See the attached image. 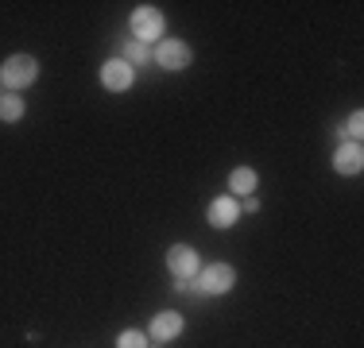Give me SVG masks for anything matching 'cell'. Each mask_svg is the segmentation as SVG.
<instances>
[{
	"label": "cell",
	"mask_w": 364,
	"mask_h": 348,
	"mask_svg": "<svg viewBox=\"0 0 364 348\" xmlns=\"http://www.w3.org/2000/svg\"><path fill=\"white\" fill-rule=\"evenodd\" d=\"M36 77H39V62L31 55H12L4 66H0V82H4L12 93L16 89H28Z\"/></svg>",
	"instance_id": "3957f363"
},
{
	"label": "cell",
	"mask_w": 364,
	"mask_h": 348,
	"mask_svg": "<svg viewBox=\"0 0 364 348\" xmlns=\"http://www.w3.org/2000/svg\"><path fill=\"white\" fill-rule=\"evenodd\" d=\"M256 182H259V174H256L252 167H237V170L229 174V190H232V194H240V197H248V194H252V190H256Z\"/></svg>",
	"instance_id": "8fae6325"
},
{
	"label": "cell",
	"mask_w": 364,
	"mask_h": 348,
	"mask_svg": "<svg viewBox=\"0 0 364 348\" xmlns=\"http://www.w3.org/2000/svg\"><path fill=\"white\" fill-rule=\"evenodd\" d=\"M349 136H353V143H360V136H364V112L360 109L349 116Z\"/></svg>",
	"instance_id": "5bb4252c"
},
{
	"label": "cell",
	"mask_w": 364,
	"mask_h": 348,
	"mask_svg": "<svg viewBox=\"0 0 364 348\" xmlns=\"http://www.w3.org/2000/svg\"><path fill=\"white\" fill-rule=\"evenodd\" d=\"M132 82H136V70L124 62V58H109L105 66H101V85H105L109 93H124V89H132Z\"/></svg>",
	"instance_id": "8992f818"
},
{
	"label": "cell",
	"mask_w": 364,
	"mask_h": 348,
	"mask_svg": "<svg viewBox=\"0 0 364 348\" xmlns=\"http://www.w3.org/2000/svg\"><path fill=\"white\" fill-rule=\"evenodd\" d=\"M190 47L182 39H163L159 47H155V62H159L163 70H171V74H178V70H186L190 66Z\"/></svg>",
	"instance_id": "5b68a950"
},
{
	"label": "cell",
	"mask_w": 364,
	"mask_h": 348,
	"mask_svg": "<svg viewBox=\"0 0 364 348\" xmlns=\"http://www.w3.org/2000/svg\"><path fill=\"white\" fill-rule=\"evenodd\" d=\"M364 167V147L360 143H341L333 151V170L337 174H360Z\"/></svg>",
	"instance_id": "9c48e42d"
},
{
	"label": "cell",
	"mask_w": 364,
	"mask_h": 348,
	"mask_svg": "<svg viewBox=\"0 0 364 348\" xmlns=\"http://www.w3.org/2000/svg\"><path fill=\"white\" fill-rule=\"evenodd\" d=\"M240 209H248V213H256V209H259V197H252V194H248L245 202H240Z\"/></svg>",
	"instance_id": "9a60e30c"
},
{
	"label": "cell",
	"mask_w": 364,
	"mask_h": 348,
	"mask_svg": "<svg viewBox=\"0 0 364 348\" xmlns=\"http://www.w3.org/2000/svg\"><path fill=\"white\" fill-rule=\"evenodd\" d=\"M167 271L178 278V283H190L198 271H202V259H198V251L190 248V244H175V248L167 251Z\"/></svg>",
	"instance_id": "277c9868"
},
{
	"label": "cell",
	"mask_w": 364,
	"mask_h": 348,
	"mask_svg": "<svg viewBox=\"0 0 364 348\" xmlns=\"http://www.w3.org/2000/svg\"><path fill=\"white\" fill-rule=\"evenodd\" d=\"M182 329H186V317L175 310H163L151 317V329H147V337H155V341H175V337H182Z\"/></svg>",
	"instance_id": "52a82bcc"
},
{
	"label": "cell",
	"mask_w": 364,
	"mask_h": 348,
	"mask_svg": "<svg viewBox=\"0 0 364 348\" xmlns=\"http://www.w3.org/2000/svg\"><path fill=\"white\" fill-rule=\"evenodd\" d=\"M232 283H237V271H232L229 263H210V267H202V271L190 278V286L202 290V294H229Z\"/></svg>",
	"instance_id": "7a4b0ae2"
},
{
	"label": "cell",
	"mask_w": 364,
	"mask_h": 348,
	"mask_svg": "<svg viewBox=\"0 0 364 348\" xmlns=\"http://www.w3.org/2000/svg\"><path fill=\"white\" fill-rule=\"evenodd\" d=\"M117 58H124L128 66H147V62H155V50L151 47H144V43H136V39H128V43H120V55Z\"/></svg>",
	"instance_id": "30bf717a"
},
{
	"label": "cell",
	"mask_w": 364,
	"mask_h": 348,
	"mask_svg": "<svg viewBox=\"0 0 364 348\" xmlns=\"http://www.w3.org/2000/svg\"><path fill=\"white\" fill-rule=\"evenodd\" d=\"M23 109H28V104L20 101V93H4V97H0V120H4V124L23 120Z\"/></svg>",
	"instance_id": "7c38bea8"
},
{
	"label": "cell",
	"mask_w": 364,
	"mask_h": 348,
	"mask_svg": "<svg viewBox=\"0 0 364 348\" xmlns=\"http://www.w3.org/2000/svg\"><path fill=\"white\" fill-rule=\"evenodd\" d=\"M151 341H147V333H140V329H124V333L117 337V348H147Z\"/></svg>",
	"instance_id": "4fadbf2b"
},
{
	"label": "cell",
	"mask_w": 364,
	"mask_h": 348,
	"mask_svg": "<svg viewBox=\"0 0 364 348\" xmlns=\"http://www.w3.org/2000/svg\"><path fill=\"white\" fill-rule=\"evenodd\" d=\"M128 28H132L136 43L151 47V43L163 35V28H167V20H163V12H159L155 4H140V8L132 12V20H128Z\"/></svg>",
	"instance_id": "6da1fadb"
},
{
	"label": "cell",
	"mask_w": 364,
	"mask_h": 348,
	"mask_svg": "<svg viewBox=\"0 0 364 348\" xmlns=\"http://www.w3.org/2000/svg\"><path fill=\"white\" fill-rule=\"evenodd\" d=\"M240 217V202L237 197H213L210 202V224L213 229H232Z\"/></svg>",
	"instance_id": "ba28073f"
}]
</instances>
